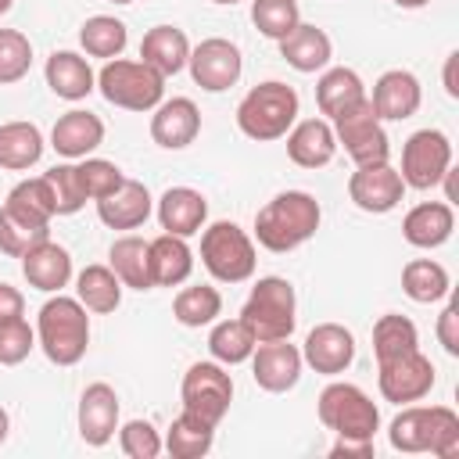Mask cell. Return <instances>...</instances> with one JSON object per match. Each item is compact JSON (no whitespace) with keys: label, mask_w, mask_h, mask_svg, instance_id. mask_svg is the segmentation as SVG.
<instances>
[{"label":"cell","mask_w":459,"mask_h":459,"mask_svg":"<svg viewBox=\"0 0 459 459\" xmlns=\"http://www.w3.org/2000/svg\"><path fill=\"white\" fill-rule=\"evenodd\" d=\"M330 126H333L337 143L344 147V154H348L355 165H377V161H387V158H391L387 129H384V122L377 118L369 97H366L362 104L348 108L344 115H337Z\"/></svg>","instance_id":"9c48e42d"},{"label":"cell","mask_w":459,"mask_h":459,"mask_svg":"<svg viewBox=\"0 0 459 459\" xmlns=\"http://www.w3.org/2000/svg\"><path fill=\"white\" fill-rule=\"evenodd\" d=\"M186 68H190V75H194V82L201 90L222 93L230 86H237V79L244 72V57H240V47L237 43H230L222 36H208L197 47H190Z\"/></svg>","instance_id":"7c38bea8"},{"label":"cell","mask_w":459,"mask_h":459,"mask_svg":"<svg viewBox=\"0 0 459 459\" xmlns=\"http://www.w3.org/2000/svg\"><path fill=\"white\" fill-rule=\"evenodd\" d=\"M79 43L90 57L111 61V57H122V50L129 43V32H126V22H118L111 14H93L79 29Z\"/></svg>","instance_id":"ab89813d"},{"label":"cell","mask_w":459,"mask_h":459,"mask_svg":"<svg viewBox=\"0 0 459 459\" xmlns=\"http://www.w3.org/2000/svg\"><path fill=\"white\" fill-rule=\"evenodd\" d=\"M212 4H240V0H212Z\"/></svg>","instance_id":"6f0895ef"},{"label":"cell","mask_w":459,"mask_h":459,"mask_svg":"<svg viewBox=\"0 0 459 459\" xmlns=\"http://www.w3.org/2000/svg\"><path fill=\"white\" fill-rule=\"evenodd\" d=\"M43 158V133L36 122H4L0 126V169L25 172Z\"/></svg>","instance_id":"836d02e7"},{"label":"cell","mask_w":459,"mask_h":459,"mask_svg":"<svg viewBox=\"0 0 459 459\" xmlns=\"http://www.w3.org/2000/svg\"><path fill=\"white\" fill-rule=\"evenodd\" d=\"M201 133V111L190 97H172L161 100L151 115V140L165 151H183L197 140Z\"/></svg>","instance_id":"d6986e66"},{"label":"cell","mask_w":459,"mask_h":459,"mask_svg":"<svg viewBox=\"0 0 459 459\" xmlns=\"http://www.w3.org/2000/svg\"><path fill=\"white\" fill-rule=\"evenodd\" d=\"M373 111L380 122H402V118H412L423 104V90H420V79L405 68H387L377 82H373V97H369Z\"/></svg>","instance_id":"ac0fdd59"},{"label":"cell","mask_w":459,"mask_h":459,"mask_svg":"<svg viewBox=\"0 0 459 459\" xmlns=\"http://www.w3.org/2000/svg\"><path fill=\"white\" fill-rule=\"evenodd\" d=\"M50 237V219L32 212L29 204L7 197L0 204V251L11 258H22L29 247H36L39 240Z\"/></svg>","instance_id":"44dd1931"},{"label":"cell","mask_w":459,"mask_h":459,"mask_svg":"<svg viewBox=\"0 0 459 459\" xmlns=\"http://www.w3.org/2000/svg\"><path fill=\"white\" fill-rule=\"evenodd\" d=\"M391 448L405 455L430 452L437 459L459 455V416L448 405H405L387 427Z\"/></svg>","instance_id":"7a4b0ae2"},{"label":"cell","mask_w":459,"mask_h":459,"mask_svg":"<svg viewBox=\"0 0 459 459\" xmlns=\"http://www.w3.org/2000/svg\"><path fill=\"white\" fill-rule=\"evenodd\" d=\"M337 154V136L330 118H305L287 129V158L298 169H323Z\"/></svg>","instance_id":"7402d4cb"},{"label":"cell","mask_w":459,"mask_h":459,"mask_svg":"<svg viewBox=\"0 0 459 459\" xmlns=\"http://www.w3.org/2000/svg\"><path fill=\"white\" fill-rule=\"evenodd\" d=\"M186 57H190V39L176 25H154L140 39V61L151 65L165 79L176 75V72H183L186 68Z\"/></svg>","instance_id":"f1b7e54d"},{"label":"cell","mask_w":459,"mask_h":459,"mask_svg":"<svg viewBox=\"0 0 459 459\" xmlns=\"http://www.w3.org/2000/svg\"><path fill=\"white\" fill-rule=\"evenodd\" d=\"M204 219H208V201L194 186H169L158 197V222L165 233L194 237L204 230Z\"/></svg>","instance_id":"d4e9b609"},{"label":"cell","mask_w":459,"mask_h":459,"mask_svg":"<svg viewBox=\"0 0 459 459\" xmlns=\"http://www.w3.org/2000/svg\"><path fill=\"white\" fill-rule=\"evenodd\" d=\"M108 265L115 269V276L122 280V287H133V290H151L154 287V276H151V240L136 237V233H126L111 244L108 251Z\"/></svg>","instance_id":"1f68e13d"},{"label":"cell","mask_w":459,"mask_h":459,"mask_svg":"<svg viewBox=\"0 0 459 459\" xmlns=\"http://www.w3.org/2000/svg\"><path fill=\"white\" fill-rule=\"evenodd\" d=\"M32 65V43L18 29H0V86H11L29 75Z\"/></svg>","instance_id":"7bdbcfd3"},{"label":"cell","mask_w":459,"mask_h":459,"mask_svg":"<svg viewBox=\"0 0 459 459\" xmlns=\"http://www.w3.org/2000/svg\"><path fill=\"white\" fill-rule=\"evenodd\" d=\"M14 316H25V298H22L18 287L0 283V323L4 319H14Z\"/></svg>","instance_id":"f907efd6"},{"label":"cell","mask_w":459,"mask_h":459,"mask_svg":"<svg viewBox=\"0 0 459 459\" xmlns=\"http://www.w3.org/2000/svg\"><path fill=\"white\" fill-rule=\"evenodd\" d=\"M394 7H405V11H416V7H427L430 0H391Z\"/></svg>","instance_id":"11a10c76"},{"label":"cell","mask_w":459,"mask_h":459,"mask_svg":"<svg viewBox=\"0 0 459 459\" xmlns=\"http://www.w3.org/2000/svg\"><path fill=\"white\" fill-rule=\"evenodd\" d=\"M118 445L129 459H158L161 455V437L147 420H129L118 427Z\"/></svg>","instance_id":"bcb514c9"},{"label":"cell","mask_w":459,"mask_h":459,"mask_svg":"<svg viewBox=\"0 0 459 459\" xmlns=\"http://www.w3.org/2000/svg\"><path fill=\"white\" fill-rule=\"evenodd\" d=\"M377 384H380V394L394 405L420 402L434 387V362L420 348L405 351L391 362H377Z\"/></svg>","instance_id":"4fadbf2b"},{"label":"cell","mask_w":459,"mask_h":459,"mask_svg":"<svg viewBox=\"0 0 459 459\" xmlns=\"http://www.w3.org/2000/svg\"><path fill=\"white\" fill-rule=\"evenodd\" d=\"M36 344L54 366H75L90 348V316L79 298L54 294L36 316Z\"/></svg>","instance_id":"3957f363"},{"label":"cell","mask_w":459,"mask_h":459,"mask_svg":"<svg viewBox=\"0 0 459 459\" xmlns=\"http://www.w3.org/2000/svg\"><path fill=\"white\" fill-rule=\"evenodd\" d=\"M366 97H369V93H366L359 72H355V68H344V65H337V68H323V75H319V82H316V104H319V115L330 118V122H333L337 115H344L348 108L362 104Z\"/></svg>","instance_id":"f546056e"},{"label":"cell","mask_w":459,"mask_h":459,"mask_svg":"<svg viewBox=\"0 0 459 459\" xmlns=\"http://www.w3.org/2000/svg\"><path fill=\"white\" fill-rule=\"evenodd\" d=\"M75 298L86 305V312L108 316L122 305V280L115 276L111 265H86L75 276Z\"/></svg>","instance_id":"e575fe53"},{"label":"cell","mask_w":459,"mask_h":459,"mask_svg":"<svg viewBox=\"0 0 459 459\" xmlns=\"http://www.w3.org/2000/svg\"><path fill=\"white\" fill-rule=\"evenodd\" d=\"M7 430H11V416H7V409L0 405V445L7 441Z\"/></svg>","instance_id":"db71d44e"},{"label":"cell","mask_w":459,"mask_h":459,"mask_svg":"<svg viewBox=\"0 0 459 459\" xmlns=\"http://www.w3.org/2000/svg\"><path fill=\"white\" fill-rule=\"evenodd\" d=\"M348 197H351L355 208H362L369 215H387L391 208L402 204L405 183H402V176H398V169L391 161L355 165V172L348 179Z\"/></svg>","instance_id":"5bb4252c"},{"label":"cell","mask_w":459,"mask_h":459,"mask_svg":"<svg viewBox=\"0 0 459 459\" xmlns=\"http://www.w3.org/2000/svg\"><path fill=\"white\" fill-rule=\"evenodd\" d=\"M11 4H14V0H0V14H7V11H11Z\"/></svg>","instance_id":"9f6ffc18"},{"label":"cell","mask_w":459,"mask_h":459,"mask_svg":"<svg viewBox=\"0 0 459 459\" xmlns=\"http://www.w3.org/2000/svg\"><path fill=\"white\" fill-rule=\"evenodd\" d=\"M100 143H104V122H100L93 111H86V108L65 111V115L54 122V129H50V147H54L61 158H68V161L90 158Z\"/></svg>","instance_id":"ffe728a7"},{"label":"cell","mask_w":459,"mask_h":459,"mask_svg":"<svg viewBox=\"0 0 459 459\" xmlns=\"http://www.w3.org/2000/svg\"><path fill=\"white\" fill-rule=\"evenodd\" d=\"M301 359L305 366H312L323 377H337L351 366L355 359V337L348 326L341 323H316L301 344Z\"/></svg>","instance_id":"2e32d148"},{"label":"cell","mask_w":459,"mask_h":459,"mask_svg":"<svg viewBox=\"0 0 459 459\" xmlns=\"http://www.w3.org/2000/svg\"><path fill=\"white\" fill-rule=\"evenodd\" d=\"M441 82H445V93L452 100H459V50H452L445 57V72H441Z\"/></svg>","instance_id":"816d5d0a"},{"label":"cell","mask_w":459,"mask_h":459,"mask_svg":"<svg viewBox=\"0 0 459 459\" xmlns=\"http://www.w3.org/2000/svg\"><path fill=\"white\" fill-rule=\"evenodd\" d=\"M437 341L448 355H459V301L452 298L437 316Z\"/></svg>","instance_id":"c3c4849f"},{"label":"cell","mask_w":459,"mask_h":459,"mask_svg":"<svg viewBox=\"0 0 459 459\" xmlns=\"http://www.w3.org/2000/svg\"><path fill=\"white\" fill-rule=\"evenodd\" d=\"M255 333L244 326V319L237 316V319H219L215 326H212V333H208V351H212V359L215 362H222V366H240V362H247L251 359V351H255Z\"/></svg>","instance_id":"f35d334b"},{"label":"cell","mask_w":459,"mask_h":459,"mask_svg":"<svg viewBox=\"0 0 459 459\" xmlns=\"http://www.w3.org/2000/svg\"><path fill=\"white\" fill-rule=\"evenodd\" d=\"M452 169V140L441 129H416L402 143V183L412 190H430Z\"/></svg>","instance_id":"30bf717a"},{"label":"cell","mask_w":459,"mask_h":459,"mask_svg":"<svg viewBox=\"0 0 459 459\" xmlns=\"http://www.w3.org/2000/svg\"><path fill=\"white\" fill-rule=\"evenodd\" d=\"M402 290L416 301V305H434L445 294H452V280L448 269L434 258H412L402 269Z\"/></svg>","instance_id":"d590c367"},{"label":"cell","mask_w":459,"mask_h":459,"mask_svg":"<svg viewBox=\"0 0 459 459\" xmlns=\"http://www.w3.org/2000/svg\"><path fill=\"white\" fill-rule=\"evenodd\" d=\"M222 312V294L212 283H190L179 287L172 298V316L183 326H208Z\"/></svg>","instance_id":"74e56055"},{"label":"cell","mask_w":459,"mask_h":459,"mask_svg":"<svg viewBox=\"0 0 459 459\" xmlns=\"http://www.w3.org/2000/svg\"><path fill=\"white\" fill-rule=\"evenodd\" d=\"M452 230H455V212H452L448 201H420V204H412V208L405 212V219H402V237H405V244L423 247V251L441 247V244L452 237Z\"/></svg>","instance_id":"cb8c5ba5"},{"label":"cell","mask_w":459,"mask_h":459,"mask_svg":"<svg viewBox=\"0 0 459 459\" xmlns=\"http://www.w3.org/2000/svg\"><path fill=\"white\" fill-rule=\"evenodd\" d=\"M194 273V251L186 244V237L176 233H161L151 240V276L154 287H179L186 283Z\"/></svg>","instance_id":"4dcf8cb0"},{"label":"cell","mask_w":459,"mask_h":459,"mask_svg":"<svg viewBox=\"0 0 459 459\" xmlns=\"http://www.w3.org/2000/svg\"><path fill=\"white\" fill-rule=\"evenodd\" d=\"M323 222V208L308 190H283L273 201H265L255 215V237L265 251L287 255L316 237Z\"/></svg>","instance_id":"6da1fadb"},{"label":"cell","mask_w":459,"mask_h":459,"mask_svg":"<svg viewBox=\"0 0 459 459\" xmlns=\"http://www.w3.org/2000/svg\"><path fill=\"white\" fill-rule=\"evenodd\" d=\"M111 4H133V0H111Z\"/></svg>","instance_id":"680465c9"},{"label":"cell","mask_w":459,"mask_h":459,"mask_svg":"<svg viewBox=\"0 0 459 459\" xmlns=\"http://www.w3.org/2000/svg\"><path fill=\"white\" fill-rule=\"evenodd\" d=\"M373 437H337L330 455L333 459H373Z\"/></svg>","instance_id":"681fc988"},{"label":"cell","mask_w":459,"mask_h":459,"mask_svg":"<svg viewBox=\"0 0 459 459\" xmlns=\"http://www.w3.org/2000/svg\"><path fill=\"white\" fill-rule=\"evenodd\" d=\"M301 366H305L301 348L290 344V337H283V341H262L251 351V377L269 394L290 391L301 380Z\"/></svg>","instance_id":"9a60e30c"},{"label":"cell","mask_w":459,"mask_h":459,"mask_svg":"<svg viewBox=\"0 0 459 459\" xmlns=\"http://www.w3.org/2000/svg\"><path fill=\"white\" fill-rule=\"evenodd\" d=\"M154 212V201H151V190L140 183V179H122L118 190H111L108 197L97 201V215L108 230H136L151 219Z\"/></svg>","instance_id":"603a6c76"},{"label":"cell","mask_w":459,"mask_h":459,"mask_svg":"<svg viewBox=\"0 0 459 459\" xmlns=\"http://www.w3.org/2000/svg\"><path fill=\"white\" fill-rule=\"evenodd\" d=\"M215 445V427L208 420H201L197 412L183 409L172 423H169V434L161 441V448L172 455V459H201L208 455Z\"/></svg>","instance_id":"d6a6232c"},{"label":"cell","mask_w":459,"mask_h":459,"mask_svg":"<svg viewBox=\"0 0 459 459\" xmlns=\"http://www.w3.org/2000/svg\"><path fill=\"white\" fill-rule=\"evenodd\" d=\"M280 57L294 68V72H323L333 57V43L330 36L319 29V25H308V22H298L283 39H280Z\"/></svg>","instance_id":"4316f807"},{"label":"cell","mask_w":459,"mask_h":459,"mask_svg":"<svg viewBox=\"0 0 459 459\" xmlns=\"http://www.w3.org/2000/svg\"><path fill=\"white\" fill-rule=\"evenodd\" d=\"M97 90L108 104H115L122 111H154L165 97V75H158L143 61L111 57L97 72Z\"/></svg>","instance_id":"8992f818"},{"label":"cell","mask_w":459,"mask_h":459,"mask_svg":"<svg viewBox=\"0 0 459 459\" xmlns=\"http://www.w3.org/2000/svg\"><path fill=\"white\" fill-rule=\"evenodd\" d=\"M22 273H25L29 287H36L43 294H57L72 280V255L47 237L22 255Z\"/></svg>","instance_id":"484cf974"},{"label":"cell","mask_w":459,"mask_h":459,"mask_svg":"<svg viewBox=\"0 0 459 459\" xmlns=\"http://www.w3.org/2000/svg\"><path fill=\"white\" fill-rule=\"evenodd\" d=\"M201 265L219 283H244L255 276V265H258L255 240L237 222L219 219L201 230Z\"/></svg>","instance_id":"52a82bcc"},{"label":"cell","mask_w":459,"mask_h":459,"mask_svg":"<svg viewBox=\"0 0 459 459\" xmlns=\"http://www.w3.org/2000/svg\"><path fill=\"white\" fill-rule=\"evenodd\" d=\"M7 197H14V201L29 204L32 212H39V215H47V219H54V215H57V212H54V194H50V186H47V179H43V176H32V179L14 183Z\"/></svg>","instance_id":"7dc6e473"},{"label":"cell","mask_w":459,"mask_h":459,"mask_svg":"<svg viewBox=\"0 0 459 459\" xmlns=\"http://www.w3.org/2000/svg\"><path fill=\"white\" fill-rule=\"evenodd\" d=\"M118 430V394L111 384L97 380L79 394V437L90 448H104Z\"/></svg>","instance_id":"e0dca14e"},{"label":"cell","mask_w":459,"mask_h":459,"mask_svg":"<svg viewBox=\"0 0 459 459\" xmlns=\"http://www.w3.org/2000/svg\"><path fill=\"white\" fill-rule=\"evenodd\" d=\"M316 412H319V423L337 437H373L380 430V409L373 405V398L362 387L344 380H333L319 391Z\"/></svg>","instance_id":"ba28073f"},{"label":"cell","mask_w":459,"mask_h":459,"mask_svg":"<svg viewBox=\"0 0 459 459\" xmlns=\"http://www.w3.org/2000/svg\"><path fill=\"white\" fill-rule=\"evenodd\" d=\"M251 22L262 36L280 43L301 22V11H298V0H251Z\"/></svg>","instance_id":"60d3db41"},{"label":"cell","mask_w":459,"mask_h":459,"mask_svg":"<svg viewBox=\"0 0 459 459\" xmlns=\"http://www.w3.org/2000/svg\"><path fill=\"white\" fill-rule=\"evenodd\" d=\"M298 104L301 100H298V90L294 86H287L280 79L258 82L237 104V129L247 140H258V143L280 140L298 122Z\"/></svg>","instance_id":"277c9868"},{"label":"cell","mask_w":459,"mask_h":459,"mask_svg":"<svg viewBox=\"0 0 459 459\" xmlns=\"http://www.w3.org/2000/svg\"><path fill=\"white\" fill-rule=\"evenodd\" d=\"M441 183H445V201H448V204H455V197H459V186H455V169H448V172L441 176Z\"/></svg>","instance_id":"f5cc1de1"},{"label":"cell","mask_w":459,"mask_h":459,"mask_svg":"<svg viewBox=\"0 0 459 459\" xmlns=\"http://www.w3.org/2000/svg\"><path fill=\"white\" fill-rule=\"evenodd\" d=\"M50 194H54V212L57 215H75L82 204H86V194H82V183H79V169L72 161H61L54 169L43 172Z\"/></svg>","instance_id":"b9f144b4"},{"label":"cell","mask_w":459,"mask_h":459,"mask_svg":"<svg viewBox=\"0 0 459 459\" xmlns=\"http://www.w3.org/2000/svg\"><path fill=\"white\" fill-rule=\"evenodd\" d=\"M32 348H36V330L29 326L25 316H14V319L0 323V366L25 362Z\"/></svg>","instance_id":"f6af8a7d"},{"label":"cell","mask_w":459,"mask_h":459,"mask_svg":"<svg viewBox=\"0 0 459 459\" xmlns=\"http://www.w3.org/2000/svg\"><path fill=\"white\" fill-rule=\"evenodd\" d=\"M240 319L244 326L255 333V341H283L294 333L298 326V294H294V283L283 280V276H262L244 308H240Z\"/></svg>","instance_id":"5b68a950"},{"label":"cell","mask_w":459,"mask_h":459,"mask_svg":"<svg viewBox=\"0 0 459 459\" xmlns=\"http://www.w3.org/2000/svg\"><path fill=\"white\" fill-rule=\"evenodd\" d=\"M179 398H183V409H190L201 420H208L212 427H219L233 402V377L226 373L222 362H194L183 373Z\"/></svg>","instance_id":"8fae6325"},{"label":"cell","mask_w":459,"mask_h":459,"mask_svg":"<svg viewBox=\"0 0 459 459\" xmlns=\"http://www.w3.org/2000/svg\"><path fill=\"white\" fill-rule=\"evenodd\" d=\"M420 348V330L409 316L402 312H384L377 323H373V355L377 362H391L405 351H416Z\"/></svg>","instance_id":"8d00e7d4"},{"label":"cell","mask_w":459,"mask_h":459,"mask_svg":"<svg viewBox=\"0 0 459 459\" xmlns=\"http://www.w3.org/2000/svg\"><path fill=\"white\" fill-rule=\"evenodd\" d=\"M43 79L61 100H82L97 90V75H93L90 61L75 50H54L43 65Z\"/></svg>","instance_id":"83f0119b"},{"label":"cell","mask_w":459,"mask_h":459,"mask_svg":"<svg viewBox=\"0 0 459 459\" xmlns=\"http://www.w3.org/2000/svg\"><path fill=\"white\" fill-rule=\"evenodd\" d=\"M79 183H82V194H86V201H100V197H108L111 190H118L122 186V169L115 165V161H108V158H82L79 165Z\"/></svg>","instance_id":"ee69618b"}]
</instances>
